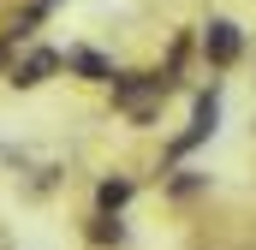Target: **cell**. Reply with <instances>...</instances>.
Wrapping results in <instances>:
<instances>
[{
    "instance_id": "1",
    "label": "cell",
    "mask_w": 256,
    "mask_h": 250,
    "mask_svg": "<svg viewBox=\"0 0 256 250\" xmlns=\"http://www.w3.org/2000/svg\"><path fill=\"white\" fill-rule=\"evenodd\" d=\"M54 72H66V54H60V48H24V54L12 60V72H6V78H12L18 90H42Z\"/></svg>"
},
{
    "instance_id": "2",
    "label": "cell",
    "mask_w": 256,
    "mask_h": 250,
    "mask_svg": "<svg viewBox=\"0 0 256 250\" xmlns=\"http://www.w3.org/2000/svg\"><path fill=\"white\" fill-rule=\"evenodd\" d=\"M244 54V30L232 24V18H208V30H202V60L208 66H232Z\"/></svg>"
},
{
    "instance_id": "3",
    "label": "cell",
    "mask_w": 256,
    "mask_h": 250,
    "mask_svg": "<svg viewBox=\"0 0 256 250\" xmlns=\"http://www.w3.org/2000/svg\"><path fill=\"white\" fill-rule=\"evenodd\" d=\"M214 120H220V96H214V90H202V96H196V114H191V131H185V137H173V155H191L202 137H214Z\"/></svg>"
},
{
    "instance_id": "4",
    "label": "cell",
    "mask_w": 256,
    "mask_h": 250,
    "mask_svg": "<svg viewBox=\"0 0 256 250\" xmlns=\"http://www.w3.org/2000/svg\"><path fill=\"white\" fill-rule=\"evenodd\" d=\"M66 72H78L84 84H114V60L96 48H66Z\"/></svg>"
},
{
    "instance_id": "5",
    "label": "cell",
    "mask_w": 256,
    "mask_h": 250,
    "mask_svg": "<svg viewBox=\"0 0 256 250\" xmlns=\"http://www.w3.org/2000/svg\"><path fill=\"white\" fill-rule=\"evenodd\" d=\"M126 202H131V179H102V185H96V208H102V214H120Z\"/></svg>"
}]
</instances>
